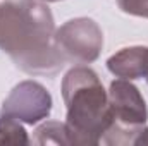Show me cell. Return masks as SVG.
Instances as JSON below:
<instances>
[{
	"mask_svg": "<svg viewBox=\"0 0 148 146\" xmlns=\"http://www.w3.org/2000/svg\"><path fill=\"white\" fill-rule=\"evenodd\" d=\"M53 19L36 0L0 3V48L28 72H53L64 59L52 43Z\"/></svg>",
	"mask_w": 148,
	"mask_h": 146,
	"instance_id": "obj_1",
	"label": "cell"
},
{
	"mask_svg": "<svg viewBox=\"0 0 148 146\" xmlns=\"http://www.w3.org/2000/svg\"><path fill=\"white\" fill-rule=\"evenodd\" d=\"M67 103L66 132L81 134L83 143H97V136L109 132L112 110L97 74L90 69H73L64 79Z\"/></svg>",
	"mask_w": 148,
	"mask_h": 146,
	"instance_id": "obj_2",
	"label": "cell"
},
{
	"mask_svg": "<svg viewBox=\"0 0 148 146\" xmlns=\"http://www.w3.org/2000/svg\"><path fill=\"white\" fill-rule=\"evenodd\" d=\"M59 53L64 59H73L76 62H91L97 59L102 46V33L93 21L76 19L69 21L55 38Z\"/></svg>",
	"mask_w": 148,
	"mask_h": 146,
	"instance_id": "obj_3",
	"label": "cell"
},
{
	"mask_svg": "<svg viewBox=\"0 0 148 146\" xmlns=\"http://www.w3.org/2000/svg\"><path fill=\"white\" fill-rule=\"evenodd\" d=\"M50 105H52V100H50V95L45 91V88L36 83L26 81L19 84L12 91V95L7 98L2 108V117H7V119L19 117L33 124L43 119L45 115H48Z\"/></svg>",
	"mask_w": 148,
	"mask_h": 146,
	"instance_id": "obj_4",
	"label": "cell"
},
{
	"mask_svg": "<svg viewBox=\"0 0 148 146\" xmlns=\"http://www.w3.org/2000/svg\"><path fill=\"white\" fill-rule=\"evenodd\" d=\"M112 126H129L138 131L147 120V108L138 89L127 81H114L110 86Z\"/></svg>",
	"mask_w": 148,
	"mask_h": 146,
	"instance_id": "obj_5",
	"label": "cell"
},
{
	"mask_svg": "<svg viewBox=\"0 0 148 146\" xmlns=\"http://www.w3.org/2000/svg\"><path fill=\"white\" fill-rule=\"evenodd\" d=\"M109 69L124 79H134L148 72V48H126L109 60Z\"/></svg>",
	"mask_w": 148,
	"mask_h": 146,
	"instance_id": "obj_6",
	"label": "cell"
},
{
	"mask_svg": "<svg viewBox=\"0 0 148 146\" xmlns=\"http://www.w3.org/2000/svg\"><path fill=\"white\" fill-rule=\"evenodd\" d=\"M119 5L129 14L148 17V0H119Z\"/></svg>",
	"mask_w": 148,
	"mask_h": 146,
	"instance_id": "obj_7",
	"label": "cell"
},
{
	"mask_svg": "<svg viewBox=\"0 0 148 146\" xmlns=\"http://www.w3.org/2000/svg\"><path fill=\"white\" fill-rule=\"evenodd\" d=\"M145 77H147V81H148V72H147V76H145Z\"/></svg>",
	"mask_w": 148,
	"mask_h": 146,
	"instance_id": "obj_8",
	"label": "cell"
}]
</instances>
